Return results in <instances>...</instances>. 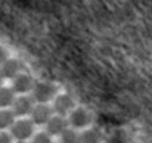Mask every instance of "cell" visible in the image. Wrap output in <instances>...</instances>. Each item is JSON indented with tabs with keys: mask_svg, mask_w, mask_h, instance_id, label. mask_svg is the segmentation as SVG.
Here are the masks:
<instances>
[{
	"mask_svg": "<svg viewBox=\"0 0 152 143\" xmlns=\"http://www.w3.org/2000/svg\"><path fill=\"white\" fill-rule=\"evenodd\" d=\"M0 143H13V136L10 131H0Z\"/></svg>",
	"mask_w": 152,
	"mask_h": 143,
	"instance_id": "15",
	"label": "cell"
},
{
	"mask_svg": "<svg viewBox=\"0 0 152 143\" xmlns=\"http://www.w3.org/2000/svg\"><path fill=\"white\" fill-rule=\"evenodd\" d=\"M34 128H36V124L33 123L31 118H19V120H16V123L10 128V134L13 136L15 140H25L27 142V139L34 136Z\"/></svg>",
	"mask_w": 152,
	"mask_h": 143,
	"instance_id": "2",
	"label": "cell"
},
{
	"mask_svg": "<svg viewBox=\"0 0 152 143\" xmlns=\"http://www.w3.org/2000/svg\"><path fill=\"white\" fill-rule=\"evenodd\" d=\"M52 108L55 111V115H61V117H68L74 109H75V102L74 99L66 93L58 95L55 97Z\"/></svg>",
	"mask_w": 152,
	"mask_h": 143,
	"instance_id": "4",
	"label": "cell"
},
{
	"mask_svg": "<svg viewBox=\"0 0 152 143\" xmlns=\"http://www.w3.org/2000/svg\"><path fill=\"white\" fill-rule=\"evenodd\" d=\"M80 137H81V133H78V130H74L71 127L59 136L61 143H80Z\"/></svg>",
	"mask_w": 152,
	"mask_h": 143,
	"instance_id": "13",
	"label": "cell"
},
{
	"mask_svg": "<svg viewBox=\"0 0 152 143\" xmlns=\"http://www.w3.org/2000/svg\"><path fill=\"white\" fill-rule=\"evenodd\" d=\"M15 100H16V93L13 92L12 87L0 89V109H12Z\"/></svg>",
	"mask_w": 152,
	"mask_h": 143,
	"instance_id": "11",
	"label": "cell"
},
{
	"mask_svg": "<svg viewBox=\"0 0 152 143\" xmlns=\"http://www.w3.org/2000/svg\"><path fill=\"white\" fill-rule=\"evenodd\" d=\"M22 72V65L18 59H7L3 65H0V75L4 80H13Z\"/></svg>",
	"mask_w": 152,
	"mask_h": 143,
	"instance_id": "9",
	"label": "cell"
},
{
	"mask_svg": "<svg viewBox=\"0 0 152 143\" xmlns=\"http://www.w3.org/2000/svg\"><path fill=\"white\" fill-rule=\"evenodd\" d=\"M34 84H36V80L27 74V72H21L16 78L12 80V89L16 95H31L33 89H34Z\"/></svg>",
	"mask_w": 152,
	"mask_h": 143,
	"instance_id": "7",
	"label": "cell"
},
{
	"mask_svg": "<svg viewBox=\"0 0 152 143\" xmlns=\"http://www.w3.org/2000/svg\"><path fill=\"white\" fill-rule=\"evenodd\" d=\"M36 106V102L33 99V96L30 95H21L16 97L13 106H12V111L15 112L16 117L19 118H27V115H31L33 109Z\"/></svg>",
	"mask_w": 152,
	"mask_h": 143,
	"instance_id": "6",
	"label": "cell"
},
{
	"mask_svg": "<svg viewBox=\"0 0 152 143\" xmlns=\"http://www.w3.org/2000/svg\"><path fill=\"white\" fill-rule=\"evenodd\" d=\"M7 59H9V53H7V50L3 47V46H0V65H3Z\"/></svg>",
	"mask_w": 152,
	"mask_h": 143,
	"instance_id": "16",
	"label": "cell"
},
{
	"mask_svg": "<svg viewBox=\"0 0 152 143\" xmlns=\"http://www.w3.org/2000/svg\"><path fill=\"white\" fill-rule=\"evenodd\" d=\"M3 81H4V78L0 75V89H3Z\"/></svg>",
	"mask_w": 152,
	"mask_h": 143,
	"instance_id": "17",
	"label": "cell"
},
{
	"mask_svg": "<svg viewBox=\"0 0 152 143\" xmlns=\"http://www.w3.org/2000/svg\"><path fill=\"white\" fill-rule=\"evenodd\" d=\"M55 115V111L49 103H36L30 118L36 125H46Z\"/></svg>",
	"mask_w": 152,
	"mask_h": 143,
	"instance_id": "5",
	"label": "cell"
},
{
	"mask_svg": "<svg viewBox=\"0 0 152 143\" xmlns=\"http://www.w3.org/2000/svg\"><path fill=\"white\" fill-rule=\"evenodd\" d=\"M31 96L36 103H50L58 96V89L49 81H36Z\"/></svg>",
	"mask_w": 152,
	"mask_h": 143,
	"instance_id": "1",
	"label": "cell"
},
{
	"mask_svg": "<svg viewBox=\"0 0 152 143\" xmlns=\"http://www.w3.org/2000/svg\"><path fill=\"white\" fill-rule=\"evenodd\" d=\"M33 143H53V140H52V136L48 131H42V133L34 134Z\"/></svg>",
	"mask_w": 152,
	"mask_h": 143,
	"instance_id": "14",
	"label": "cell"
},
{
	"mask_svg": "<svg viewBox=\"0 0 152 143\" xmlns=\"http://www.w3.org/2000/svg\"><path fill=\"white\" fill-rule=\"evenodd\" d=\"M16 115L12 109H0V131H10L16 123Z\"/></svg>",
	"mask_w": 152,
	"mask_h": 143,
	"instance_id": "10",
	"label": "cell"
},
{
	"mask_svg": "<svg viewBox=\"0 0 152 143\" xmlns=\"http://www.w3.org/2000/svg\"><path fill=\"white\" fill-rule=\"evenodd\" d=\"M102 133L98 128H86L81 131L80 143H101Z\"/></svg>",
	"mask_w": 152,
	"mask_h": 143,
	"instance_id": "12",
	"label": "cell"
},
{
	"mask_svg": "<svg viewBox=\"0 0 152 143\" xmlns=\"http://www.w3.org/2000/svg\"><path fill=\"white\" fill-rule=\"evenodd\" d=\"M69 127L74 130H86L90 123H92V115L87 109L84 108H75L69 115H68Z\"/></svg>",
	"mask_w": 152,
	"mask_h": 143,
	"instance_id": "3",
	"label": "cell"
},
{
	"mask_svg": "<svg viewBox=\"0 0 152 143\" xmlns=\"http://www.w3.org/2000/svg\"><path fill=\"white\" fill-rule=\"evenodd\" d=\"M16 143H27L25 140H16Z\"/></svg>",
	"mask_w": 152,
	"mask_h": 143,
	"instance_id": "18",
	"label": "cell"
},
{
	"mask_svg": "<svg viewBox=\"0 0 152 143\" xmlns=\"http://www.w3.org/2000/svg\"><path fill=\"white\" fill-rule=\"evenodd\" d=\"M46 131L50 136H61L69 128V121L68 117H61V115H53L52 120L45 125Z\"/></svg>",
	"mask_w": 152,
	"mask_h": 143,
	"instance_id": "8",
	"label": "cell"
}]
</instances>
